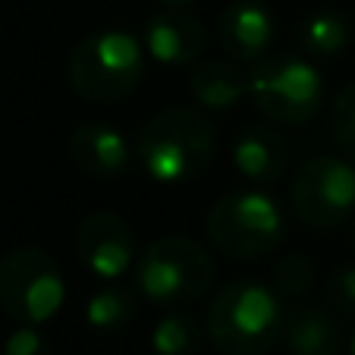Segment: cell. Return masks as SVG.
<instances>
[{
  "mask_svg": "<svg viewBox=\"0 0 355 355\" xmlns=\"http://www.w3.org/2000/svg\"><path fill=\"white\" fill-rule=\"evenodd\" d=\"M280 295L258 280L227 283L205 315V334L220 355H264L283 334Z\"/></svg>",
  "mask_w": 355,
  "mask_h": 355,
  "instance_id": "cell-1",
  "label": "cell"
},
{
  "mask_svg": "<svg viewBox=\"0 0 355 355\" xmlns=\"http://www.w3.org/2000/svg\"><path fill=\"white\" fill-rule=\"evenodd\" d=\"M217 132L208 116L192 107H170L157 114L139 135V164L161 186H180L211 167Z\"/></svg>",
  "mask_w": 355,
  "mask_h": 355,
  "instance_id": "cell-2",
  "label": "cell"
},
{
  "mask_svg": "<svg viewBox=\"0 0 355 355\" xmlns=\"http://www.w3.org/2000/svg\"><path fill=\"white\" fill-rule=\"evenodd\" d=\"M145 76V51L129 32L104 28L73 47L67 79L88 104H114L139 88Z\"/></svg>",
  "mask_w": 355,
  "mask_h": 355,
  "instance_id": "cell-3",
  "label": "cell"
},
{
  "mask_svg": "<svg viewBox=\"0 0 355 355\" xmlns=\"http://www.w3.org/2000/svg\"><path fill=\"white\" fill-rule=\"evenodd\" d=\"M214 283V261L198 242L186 236L157 239L135 264V289L161 309L195 302Z\"/></svg>",
  "mask_w": 355,
  "mask_h": 355,
  "instance_id": "cell-4",
  "label": "cell"
},
{
  "mask_svg": "<svg viewBox=\"0 0 355 355\" xmlns=\"http://www.w3.org/2000/svg\"><path fill=\"white\" fill-rule=\"evenodd\" d=\"M283 230H286V217L280 201L255 189L223 195L208 214V239L214 242L217 252L236 261L270 255L283 242Z\"/></svg>",
  "mask_w": 355,
  "mask_h": 355,
  "instance_id": "cell-5",
  "label": "cell"
},
{
  "mask_svg": "<svg viewBox=\"0 0 355 355\" xmlns=\"http://www.w3.org/2000/svg\"><path fill=\"white\" fill-rule=\"evenodd\" d=\"M248 92L255 98V107L280 126L311 123L327 101L321 69L295 54H270L255 63Z\"/></svg>",
  "mask_w": 355,
  "mask_h": 355,
  "instance_id": "cell-6",
  "label": "cell"
},
{
  "mask_svg": "<svg viewBox=\"0 0 355 355\" xmlns=\"http://www.w3.org/2000/svg\"><path fill=\"white\" fill-rule=\"evenodd\" d=\"M67 299L63 270L41 248H13L0 258V309L19 324H44Z\"/></svg>",
  "mask_w": 355,
  "mask_h": 355,
  "instance_id": "cell-7",
  "label": "cell"
},
{
  "mask_svg": "<svg viewBox=\"0 0 355 355\" xmlns=\"http://www.w3.org/2000/svg\"><path fill=\"white\" fill-rule=\"evenodd\" d=\"M293 211L302 223L330 230L355 214V167L336 155H318L293 180Z\"/></svg>",
  "mask_w": 355,
  "mask_h": 355,
  "instance_id": "cell-8",
  "label": "cell"
},
{
  "mask_svg": "<svg viewBox=\"0 0 355 355\" xmlns=\"http://www.w3.org/2000/svg\"><path fill=\"white\" fill-rule=\"evenodd\" d=\"M76 255L101 280H120L135 258L132 230L116 214H92L76 233Z\"/></svg>",
  "mask_w": 355,
  "mask_h": 355,
  "instance_id": "cell-9",
  "label": "cell"
},
{
  "mask_svg": "<svg viewBox=\"0 0 355 355\" xmlns=\"http://www.w3.org/2000/svg\"><path fill=\"white\" fill-rule=\"evenodd\" d=\"M277 38V16L261 0H233L217 19V41L233 63H261Z\"/></svg>",
  "mask_w": 355,
  "mask_h": 355,
  "instance_id": "cell-10",
  "label": "cell"
},
{
  "mask_svg": "<svg viewBox=\"0 0 355 355\" xmlns=\"http://www.w3.org/2000/svg\"><path fill=\"white\" fill-rule=\"evenodd\" d=\"M205 26L182 10L164 7L145 22V51L164 67H189L205 54Z\"/></svg>",
  "mask_w": 355,
  "mask_h": 355,
  "instance_id": "cell-11",
  "label": "cell"
},
{
  "mask_svg": "<svg viewBox=\"0 0 355 355\" xmlns=\"http://www.w3.org/2000/svg\"><path fill=\"white\" fill-rule=\"evenodd\" d=\"M73 164L92 180H116L132 161L129 141L107 123H85L69 139Z\"/></svg>",
  "mask_w": 355,
  "mask_h": 355,
  "instance_id": "cell-12",
  "label": "cell"
},
{
  "mask_svg": "<svg viewBox=\"0 0 355 355\" xmlns=\"http://www.w3.org/2000/svg\"><path fill=\"white\" fill-rule=\"evenodd\" d=\"M233 164L248 182L270 186L286 173L289 148L277 129L248 126L233 139Z\"/></svg>",
  "mask_w": 355,
  "mask_h": 355,
  "instance_id": "cell-13",
  "label": "cell"
},
{
  "mask_svg": "<svg viewBox=\"0 0 355 355\" xmlns=\"http://www.w3.org/2000/svg\"><path fill=\"white\" fill-rule=\"evenodd\" d=\"M283 336L293 355H340L343 330L336 318L321 305H295L286 315Z\"/></svg>",
  "mask_w": 355,
  "mask_h": 355,
  "instance_id": "cell-14",
  "label": "cell"
},
{
  "mask_svg": "<svg viewBox=\"0 0 355 355\" xmlns=\"http://www.w3.org/2000/svg\"><path fill=\"white\" fill-rule=\"evenodd\" d=\"M189 92L201 110H233L248 94V79L227 60H205L195 67Z\"/></svg>",
  "mask_w": 355,
  "mask_h": 355,
  "instance_id": "cell-15",
  "label": "cell"
},
{
  "mask_svg": "<svg viewBox=\"0 0 355 355\" xmlns=\"http://www.w3.org/2000/svg\"><path fill=\"white\" fill-rule=\"evenodd\" d=\"M349 41H352V22L336 10H315L302 19L299 44L305 57H315V60L340 57Z\"/></svg>",
  "mask_w": 355,
  "mask_h": 355,
  "instance_id": "cell-16",
  "label": "cell"
},
{
  "mask_svg": "<svg viewBox=\"0 0 355 355\" xmlns=\"http://www.w3.org/2000/svg\"><path fill=\"white\" fill-rule=\"evenodd\" d=\"M135 318V293L123 286H104L88 299L85 321L101 334H116Z\"/></svg>",
  "mask_w": 355,
  "mask_h": 355,
  "instance_id": "cell-17",
  "label": "cell"
},
{
  "mask_svg": "<svg viewBox=\"0 0 355 355\" xmlns=\"http://www.w3.org/2000/svg\"><path fill=\"white\" fill-rule=\"evenodd\" d=\"M155 355H198L201 349V324L192 315L170 311L151 330Z\"/></svg>",
  "mask_w": 355,
  "mask_h": 355,
  "instance_id": "cell-18",
  "label": "cell"
},
{
  "mask_svg": "<svg viewBox=\"0 0 355 355\" xmlns=\"http://www.w3.org/2000/svg\"><path fill=\"white\" fill-rule=\"evenodd\" d=\"M315 280H318V268L305 255H286L274 268V289L280 295H289V299L309 293L315 286Z\"/></svg>",
  "mask_w": 355,
  "mask_h": 355,
  "instance_id": "cell-19",
  "label": "cell"
},
{
  "mask_svg": "<svg viewBox=\"0 0 355 355\" xmlns=\"http://www.w3.org/2000/svg\"><path fill=\"white\" fill-rule=\"evenodd\" d=\"M330 135L349 161H355V82L346 85L330 104Z\"/></svg>",
  "mask_w": 355,
  "mask_h": 355,
  "instance_id": "cell-20",
  "label": "cell"
},
{
  "mask_svg": "<svg viewBox=\"0 0 355 355\" xmlns=\"http://www.w3.org/2000/svg\"><path fill=\"white\" fill-rule=\"evenodd\" d=\"M327 305L336 315L355 321V264L334 270L327 280Z\"/></svg>",
  "mask_w": 355,
  "mask_h": 355,
  "instance_id": "cell-21",
  "label": "cell"
},
{
  "mask_svg": "<svg viewBox=\"0 0 355 355\" xmlns=\"http://www.w3.org/2000/svg\"><path fill=\"white\" fill-rule=\"evenodd\" d=\"M3 355H51V343L35 324H19L3 343Z\"/></svg>",
  "mask_w": 355,
  "mask_h": 355,
  "instance_id": "cell-22",
  "label": "cell"
},
{
  "mask_svg": "<svg viewBox=\"0 0 355 355\" xmlns=\"http://www.w3.org/2000/svg\"><path fill=\"white\" fill-rule=\"evenodd\" d=\"M161 7H167V10H186V7H192L195 0H157Z\"/></svg>",
  "mask_w": 355,
  "mask_h": 355,
  "instance_id": "cell-23",
  "label": "cell"
},
{
  "mask_svg": "<svg viewBox=\"0 0 355 355\" xmlns=\"http://www.w3.org/2000/svg\"><path fill=\"white\" fill-rule=\"evenodd\" d=\"M349 242H352V248H355V214H352V230H349Z\"/></svg>",
  "mask_w": 355,
  "mask_h": 355,
  "instance_id": "cell-24",
  "label": "cell"
},
{
  "mask_svg": "<svg viewBox=\"0 0 355 355\" xmlns=\"http://www.w3.org/2000/svg\"><path fill=\"white\" fill-rule=\"evenodd\" d=\"M352 355H355V336H352Z\"/></svg>",
  "mask_w": 355,
  "mask_h": 355,
  "instance_id": "cell-25",
  "label": "cell"
}]
</instances>
